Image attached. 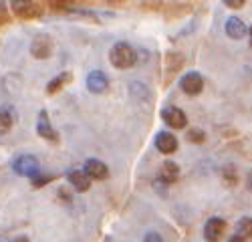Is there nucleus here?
<instances>
[{
	"mask_svg": "<svg viewBox=\"0 0 252 242\" xmlns=\"http://www.w3.org/2000/svg\"><path fill=\"white\" fill-rule=\"evenodd\" d=\"M228 242H246V238H242V236H238V234H234L232 238H230Z\"/></svg>",
	"mask_w": 252,
	"mask_h": 242,
	"instance_id": "5701e85b",
	"label": "nucleus"
},
{
	"mask_svg": "<svg viewBox=\"0 0 252 242\" xmlns=\"http://www.w3.org/2000/svg\"><path fill=\"white\" fill-rule=\"evenodd\" d=\"M248 188H250V190H252V172H250V174H248Z\"/></svg>",
	"mask_w": 252,
	"mask_h": 242,
	"instance_id": "393cba45",
	"label": "nucleus"
},
{
	"mask_svg": "<svg viewBox=\"0 0 252 242\" xmlns=\"http://www.w3.org/2000/svg\"><path fill=\"white\" fill-rule=\"evenodd\" d=\"M0 12H4V0H0Z\"/></svg>",
	"mask_w": 252,
	"mask_h": 242,
	"instance_id": "a878e982",
	"label": "nucleus"
},
{
	"mask_svg": "<svg viewBox=\"0 0 252 242\" xmlns=\"http://www.w3.org/2000/svg\"><path fill=\"white\" fill-rule=\"evenodd\" d=\"M36 133L43 137V139H49V141H57V131L53 129L51 121H49V113L43 109L38 113V121H36Z\"/></svg>",
	"mask_w": 252,
	"mask_h": 242,
	"instance_id": "f8f14e48",
	"label": "nucleus"
},
{
	"mask_svg": "<svg viewBox=\"0 0 252 242\" xmlns=\"http://www.w3.org/2000/svg\"><path fill=\"white\" fill-rule=\"evenodd\" d=\"M236 234L242 236V238H252V218L244 216L238 220V224H236Z\"/></svg>",
	"mask_w": 252,
	"mask_h": 242,
	"instance_id": "f3484780",
	"label": "nucleus"
},
{
	"mask_svg": "<svg viewBox=\"0 0 252 242\" xmlns=\"http://www.w3.org/2000/svg\"><path fill=\"white\" fill-rule=\"evenodd\" d=\"M159 178H161V182H165V184H174V182L180 178L178 164H174V161H163L161 170H159Z\"/></svg>",
	"mask_w": 252,
	"mask_h": 242,
	"instance_id": "2eb2a0df",
	"label": "nucleus"
},
{
	"mask_svg": "<svg viewBox=\"0 0 252 242\" xmlns=\"http://www.w3.org/2000/svg\"><path fill=\"white\" fill-rule=\"evenodd\" d=\"M67 180L77 192H87L91 188V178L85 174V170H69Z\"/></svg>",
	"mask_w": 252,
	"mask_h": 242,
	"instance_id": "9d476101",
	"label": "nucleus"
},
{
	"mask_svg": "<svg viewBox=\"0 0 252 242\" xmlns=\"http://www.w3.org/2000/svg\"><path fill=\"white\" fill-rule=\"evenodd\" d=\"M156 148L161 151V153H174L178 150V139L174 133L170 131H159L156 135Z\"/></svg>",
	"mask_w": 252,
	"mask_h": 242,
	"instance_id": "9b49d317",
	"label": "nucleus"
},
{
	"mask_svg": "<svg viewBox=\"0 0 252 242\" xmlns=\"http://www.w3.org/2000/svg\"><path fill=\"white\" fill-rule=\"evenodd\" d=\"M10 6L16 16L20 18H32L40 14V8L32 2V0H10Z\"/></svg>",
	"mask_w": 252,
	"mask_h": 242,
	"instance_id": "1a4fd4ad",
	"label": "nucleus"
},
{
	"mask_svg": "<svg viewBox=\"0 0 252 242\" xmlns=\"http://www.w3.org/2000/svg\"><path fill=\"white\" fill-rule=\"evenodd\" d=\"M224 32L228 38H232V40H240L246 36L248 32V27L244 25V20L238 18V16H230L226 20V25H224Z\"/></svg>",
	"mask_w": 252,
	"mask_h": 242,
	"instance_id": "0eeeda50",
	"label": "nucleus"
},
{
	"mask_svg": "<svg viewBox=\"0 0 252 242\" xmlns=\"http://www.w3.org/2000/svg\"><path fill=\"white\" fill-rule=\"evenodd\" d=\"M226 232V222L222 218H210L204 226V238L208 242H218Z\"/></svg>",
	"mask_w": 252,
	"mask_h": 242,
	"instance_id": "423d86ee",
	"label": "nucleus"
},
{
	"mask_svg": "<svg viewBox=\"0 0 252 242\" xmlns=\"http://www.w3.org/2000/svg\"><path fill=\"white\" fill-rule=\"evenodd\" d=\"M161 119H163L172 129H184V127L188 125L186 113H184L182 109L174 107V105H167V107L161 109Z\"/></svg>",
	"mask_w": 252,
	"mask_h": 242,
	"instance_id": "7ed1b4c3",
	"label": "nucleus"
},
{
	"mask_svg": "<svg viewBox=\"0 0 252 242\" xmlns=\"http://www.w3.org/2000/svg\"><path fill=\"white\" fill-rule=\"evenodd\" d=\"M31 180H32V186H34V188H43L45 184H49V182L53 180V176H47V174H40V172H38V174L32 176Z\"/></svg>",
	"mask_w": 252,
	"mask_h": 242,
	"instance_id": "6ab92c4d",
	"label": "nucleus"
},
{
	"mask_svg": "<svg viewBox=\"0 0 252 242\" xmlns=\"http://www.w3.org/2000/svg\"><path fill=\"white\" fill-rule=\"evenodd\" d=\"M16 242H27V238H18V240H16Z\"/></svg>",
	"mask_w": 252,
	"mask_h": 242,
	"instance_id": "bb28decb",
	"label": "nucleus"
},
{
	"mask_svg": "<svg viewBox=\"0 0 252 242\" xmlns=\"http://www.w3.org/2000/svg\"><path fill=\"white\" fill-rule=\"evenodd\" d=\"M0 242H6V238H2V236H0Z\"/></svg>",
	"mask_w": 252,
	"mask_h": 242,
	"instance_id": "cd10ccee",
	"label": "nucleus"
},
{
	"mask_svg": "<svg viewBox=\"0 0 252 242\" xmlns=\"http://www.w3.org/2000/svg\"><path fill=\"white\" fill-rule=\"evenodd\" d=\"M109 60L115 69H129L137 63V53L127 43H115L109 51Z\"/></svg>",
	"mask_w": 252,
	"mask_h": 242,
	"instance_id": "f257e3e1",
	"label": "nucleus"
},
{
	"mask_svg": "<svg viewBox=\"0 0 252 242\" xmlns=\"http://www.w3.org/2000/svg\"><path fill=\"white\" fill-rule=\"evenodd\" d=\"M85 174L91 178V180H105L109 176V170H107V166L103 164V161H99V159H87L85 161Z\"/></svg>",
	"mask_w": 252,
	"mask_h": 242,
	"instance_id": "ddd939ff",
	"label": "nucleus"
},
{
	"mask_svg": "<svg viewBox=\"0 0 252 242\" xmlns=\"http://www.w3.org/2000/svg\"><path fill=\"white\" fill-rule=\"evenodd\" d=\"M222 2H224L228 8H234V10H238V8H242V6L246 4V0H222Z\"/></svg>",
	"mask_w": 252,
	"mask_h": 242,
	"instance_id": "412c9836",
	"label": "nucleus"
},
{
	"mask_svg": "<svg viewBox=\"0 0 252 242\" xmlns=\"http://www.w3.org/2000/svg\"><path fill=\"white\" fill-rule=\"evenodd\" d=\"M222 176H224V182H226L228 186H236L238 178H236V172H234V168H224V170H222Z\"/></svg>",
	"mask_w": 252,
	"mask_h": 242,
	"instance_id": "aec40b11",
	"label": "nucleus"
},
{
	"mask_svg": "<svg viewBox=\"0 0 252 242\" xmlns=\"http://www.w3.org/2000/svg\"><path fill=\"white\" fill-rule=\"evenodd\" d=\"M180 87L186 95H200L202 89H204V79L200 73L196 71H190V73H186L182 79H180Z\"/></svg>",
	"mask_w": 252,
	"mask_h": 242,
	"instance_id": "20e7f679",
	"label": "nucleus"
},
{
	"mask_svg": "<svg viewBox=\"0 0 252 242\" xmlns=\"http://www.w3.org/2000/svg\"><path fill=\"white\" fill-rule=\"evenodd\" d=\"M16 121V111L10 105H0V135L10 131V127Z\"/></svg>",
	"mask_w": 252,
	"mask_h": 242,
	"instance_id": "4468645a",
	"label": "nucleus"
},
{
	"mask_svg": "<svg viewBox=\"0 0 252 242\" xmlns=\"http://www.w3.org/2000/svg\"><path fill=\"white\" fill-rule=\"evenodd\" d=\"M87 89L95 95H101L109 89V79L103 71H91L87 75Z\"/></svg>",
	"mask_w": 252,
	"mask_h": 242,
	"instance_id": "6e6552de",
	"label": "nucleus"
},
{
	"mask_svg": "<svg viewBox=\"0 0 252 242\" xmlns=\"http://www.w3.org/2000/svg\"><path fill=\"white\" fill-rule=\"evenodd\" d=\"M109 2H113V0H109Z\"/></svg>",
	"mask_w": 252,
	"mask_h": 242,
	"instance_id": "c85d7f7f",
	"label": "nucleus"
},
{
	"mask_svg": "<svg viewBox=\"0 0 252 242\" xmlns=\"http://www.w3.org/2000/svg\"><path fill=\"white\" fill-rule=\"evenodd\" d=\"M143 242H163V240H161V236L158 232H148L143 236Z\"/></svg>",
	"mask_w": 252,
	"mask_h": 242,
	"instance_id": "4be33fe9",
	"label": "nucleus"
},
{
	"mask_svg": "<svg viewBox=\"0 0 252 242\" xmlns=\"http://www.w3.org/2000/svg\"><path fill=\"white\" fill-rule=\"evenodd\" d=\"M71 79H73V75H71V73H67V71H65V73H59L55 79H51V81H49V85H47V93H49V95L57 93L59 89H63V85H67Z\"/></svg>",
	"mask_w": 252,
	"mask_h": 242,
	"instance_id": "dca6fc26",
	"label": "nucleus"
},
{
	"mask_svg": "<svg viewBox=\"0 0 252 242\" xmlns=\"http://www.w3.org/2000/svg\"><path fill=\"white\" fill-rule=\"evenodd\" d=\"M53 51V38L49 34H36L31 43V55L34 59H49Z\"/></svg>",
	"mask_w": 252,
	"mask_h": 242,
	"instance_id": "39448f33",
	"label": "nucleus"
},
{
	"mask_svg": "<svg viewBox=\"0 0 252 242\" xmlns=\"http://www.w3.org/2000/svg\"><path fill=\"white\" fill-rule=\"evenodd\" d=\"M188 139H190L192 144H204V139H206V133H204L202 129L194 127V129H190V131H188Z\"/></svg>",
	"mask_w": 252,
	"mask_h": 242,
	"instance_id": "a211bd4d",
	"label": "nucleus"
},
{
	"mask_svg": "<svg viewBox=\"0 0 252 242\" xmlns=\"http://www.w3.org/2000/svg\"><path fill=\"white\" fill-rule=\"evenodd\" d=\"M12 170L18 174V176H23V178H32L40 172V164H38V159L31 153H23V155H18L14 159V164H12Z\"/></svg>",
	"mask_w": 252,
	"mask_h": 242,
	"instance_id": "f03ea898",
	"label": "nucleus"
},
{
	"mask_svg": "<svg viewBox=\"0 0 252 242\" xmlns=\"http://www.w3.org/2000/svg\"><path fill=\"white\" fill-rule=\"evenodd\" d=\"M246 34H248V43H250V47H252V27L248 29V32H246Z\"/></svg>",
	"mask_w": 252,
	"mask_h": 242,
	"instance_id": "b1692460",
	"label": "nucleus"
}]
</instances>
